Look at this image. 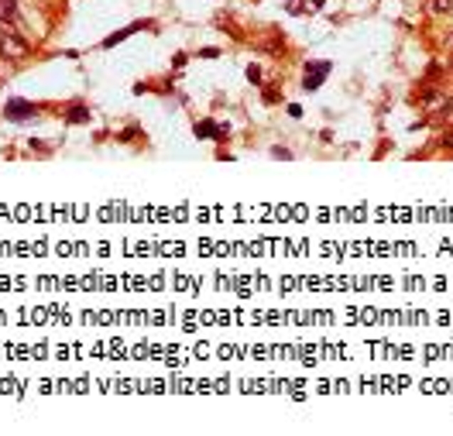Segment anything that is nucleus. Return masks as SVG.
<instances>
[{
	"label": "nucleus",
	"instance_id": "nucleus-1",
	"mask_svg": "<svg viewBox=\"0 0 453 436\" xmlns=\"http://www.w3.org/2000/svg\"><path fill=\"white\" fill-rule=\"evenodd\" d=\"M31 55V45L14 35V31H0V59H11V62H24Z\"/></svg>",
	"mask_w": 453,
	"mask_h": 436
},
{
	"label": "nucleus",
	"instance_id": "nucleus-2",
	"mask_svg": "<svg viewBox=\"0 0 453 436\" xmlns=\"http://www.w3.org/2000/svg\"><path fill=\"white\" fill-rule=\"evenodd\" d=\"M4 114H7V120H31L35 114H38V107L35 103H28V100H7V107H4Z\"/></svg>",
	"mask_w": 453,
	"mask_h": 436
},
{
	"label": "nucleus",
	"instance_id": "nucleus-3",
	"mask_svg": "<svg viewBox=\"0 0 453 436\" xmlns=\"http://www.w3.org/2000/svg\"><path fill=\"white\" fill-rule=\"evenodd\" d=\"M326 73H330V62H313V65H306V90H319V83H323Z\"/></svg>",
	"mask_w": 453,
	"mask_h": 436
},
{
	"label": "nucleus",
	"instance_id": "nucleus-4",
	"mask_svg": "<svg viewBox=\"0 0 453 436\" xmlns=\"http://www.w3.org/2000/svg\"><path fill=\"white\" fill-rule=\"evenodd\" d=\"M69 124H86V120H90V110H86V107H82V103H73V107H69Z\"/></svg>",
	"mask_w": 453,
	"mask_h": 436
},
{
	"label": "nucleus",
	"instance_id": "nucleus-5",
	"mask_svg": "<svg viewBox=\"0 0 453 436\" xmlns=\"http://www.w3.org/2000/svg\"><path fill=\"white\" fill-rule=\"evenodd\" d=\"M0 21H18V0H0Z\"/></svg>",
	"mask_w": 453,
	"mask_h": 436
},
{
	"label": "nucleus",
	"instance_id": "nucleus-6",
	"mask_svg": "<svg viewBox=\"0 0 453 436\" xmlns=\"http://www.w3.org/2000/svg\"><path fill=\"white\" fill-rule=\"evenodd\" d=\"M196 134H203V138H210V134H223V131H220V127H213V124L206 120V124H196Z\"/></svg>",
	"mask_w": 453,
	"mask_h": 436
},
{
	"label": "nucleus",
	"instance_id": "nucleus-7",
	"mask_svg": "<svg viewBox=\"0 0 453 436\" xmlns=\"http://www.w3.org/2000/svg\"><path fill=\"white\" fill-rule=\"evenodd\" d=\"M433 11H453V0H433Z\"/></svg>",
	"mask_w": 453,
	"mask_h": 436
}]
</instances>
